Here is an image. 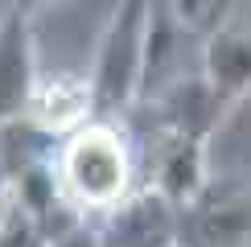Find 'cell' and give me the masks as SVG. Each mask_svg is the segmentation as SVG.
Returning <instances> with one entry per match:
<instances>
[{
    "instance_id": "obj_1",
    "label": "cell",
    "mask_w": 251,
    "mask_h": 247,
    "mask_svg": "<svg viewBox=\"0 0 251 247\" xmlns=\"http://www.w3.org/2000/svg\"><path fill=\"white\" fill-rule=\"evenodd\" d=\"M50 161L62 198L82 219L107 214L132 194V148L111 120H91L78 132L62 136V148Z\"/></svg>"
},
{
    "instance_id": "obj_2",
    "label": "cell",
    "mask_w": 251,
    "mask_h": 247,
    "mask_svg": "<svg viewBox=\"0 0 251 247\" xmlns=\"http://www.w3.org/2000/svg\"><path fill=\"white\" fill-rule=\"evenodd\" d=\"M144 25H149V4L144 0H124V4L111 8L107 25L95 41V58H91V74H87L95 120H107L140 99Z\"/></svg>"
},
{
    "instance_id": "obj_3",
    "label": "cell",
    "mask_w": 251,
    "mask_h": 247,
    "mask_svg": "<svg viewBox=\"0 0 251 247\" xmlns=\"http://www.w3.org/2000/svg\"><path fill=\"white\" fill-rule=\"evenodd\" d=\"M33 87H37L33 17L21 4H4L0 8V128L25 120Z\"/></svg>"
},
{
    "instance_id": "obj_4",
    "label": "cell",
    "mask_w": 251,
    "mask_h": 247,
    "mask_svg": "<svg viewBox=\"0 0 251 247\" xmlns=\"http://www.w3.org/2000/svg\"><path fill=\"white\" fill-rule=\"evenodd\" d=\"M91 226L99 247H177V210L152 190H132Z\"/></svg>"
},
{
    "instance_id": "obj_5",
    "label": "cell",
    "mask_w": 251,
    "mask_h": 247,
    "mask_svg": "<svg viewBox=\"0 0 251 247\" xmlns=\"http://www.w3.org/2000/svg\"><path fill=\"white\" fill-rule=\"evenodd\" d=\"M91 120H95V107H91L87 74H37V87L25 107V124H33L46 136H70Z\"/></svg>"
},
{
    "instance_id": "obj_6",
    "label": "cell",
    "mask_w": 251,
    "mask_h": 247,
    "mask_svg": "<svg viewBox=\"0 0 251 247\" xmlns=\"http://www.w3.org/2000/svg\"><path fill=\"white\" fill-rule=\"evenodd\" d=\"M202 82L210 87L218 111H235L251 95V37L239 29H218L202 41Z\"/></svg>"
},
{
    "instance_id": "obj_7",
    "label": "cell",
    "mask_w": 251,
    "mask_h": 247,
    "mask_svg": "<svg viewBox=\"0 0 251 247\" xmlns=\"http://www.w3.org/2000/svg\"><path fill=\"white\" fill-rule=\"evenodd\" d=\"M152 103H156V111H161L165 136H185V140H202L206 144V136L223 124V111H218V103L210 95V87L202 82V74H181Z\"/></svg>"
},
{
    "instance_id": "obj_8",
    "label": "cell",
    "mask_w": 251,
    "mask_h": 247,
    "mask_svg": "<svg viewBox=\"0 0 251 247\" xmlns=\"http://www.w3.org/2000/svg\"><path fill=\"white\" fill-rule=\"evenodd\" d=\"M173 210H185L206 194V144L185 140V136H165L161 152H156V185Z\"/></svg>"
},
{
    "instance_id": "obj_9",
    "label": "cell",
    "mask_w": 251,
    "mask_h": 247,
    "mask_svg": "<svg viewBox=\"0 0 251 247\" xmlns=\"http://www.w3.org/2000/svg\"><path fill=\"white\" fill-rule=\"evenodd\" d=\"M181 37H190L177 25L169 4H149V25H144V74H140V99H156L169 82H177V62H181Z\"/></svg>"
},
{
    "instance_id": "obj_10",
    "label": "cell",
    "mask_w": 251,
    "mask_h": 247,
    "mask_svg": "<svg viewBox=\"0 0 251 247\" xmlns=\"http://www.w3.org/2000/svg\"><path fill=\"white\" fill-rule=\"evenodd\" d=\"M169 8L177 17V25L202 41L214 37L218 29H226V13H231L226 0H181V4H169Z\"/></svg>"
},
{
    "instance_id": "obj_11",
    "label": "cell",
    "mask_w": 251,
    "mask_h": 247,
    "mask_svg": "<svg viewBox=\"0 0 251 247\" xmlns=\"http://www.w3.org/2000/svg\"><path fill=\"white\" fill-rule=\"evenodd\" d=\"M0 247H50V239L41 235V226L13 202V210H8L4 226H0Z\"/></svg>"
},
{
    "instance_id": "obj_12",
    "label": "cell",
    "mask_w": 251,
    "mask_h": 247,
    "mask_svg": "<svg viewBox=\"0 0 251 247\" xmlns=\"http://www.w3.org/2000/svg\"><path fill=\"white\" fill-rule=\"evenodd\" d=\"M50 247H99V235H95L91 222H78V226H70L66 235L50 239Z\"/></svg>"
},
{
    "instance_id": "obj_13",
    "label": "cell",
    "mask_w": 251,
    "mask_h": 247,
    "mask_svg": "<svg viewBox=\"0 0 251 247\" xmlns=\"http://www.w3.org/2000/svg\"><path fill=\"white\" fill-rule=\"evenodd\" d=\"M8 210H13V181H8V169L0 165V226H4Z\"/></svg>"
}]
</instances>
